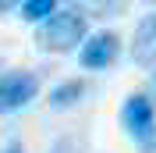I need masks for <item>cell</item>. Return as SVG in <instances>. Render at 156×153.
<instances>
[{
    "label": "cell",
    "instance_id": "obj_1",
    "mask_svg": "<svg viewBox=\"0 0 156 153\" xmlns=\"http://www.w3.org/2000/svg\"><path fill=\"white\" fill-rule=\"evenodd\" d=\"M36 43L50 54H68L75 50L78 43H85V14L78 7H64V11H53L43 29H39Z\"/></svg>",
    "mask_w": 156,
    "mask_h": 153
},
{
    "label": "cell",
    "instance_id": "obj_10",
    "mask_svg": "<svg viewBox=\"0 0 156 153\" xmlns=\"http://www.w3.org/2000/svg\"><path fill=\"white\" fill-rule=\"evenodd\" d=\"M4 153H21V146H18V143H11V146H7Z\"/></svg>",
    "mask_w": 156,
    "mask_h": 153
},
{
    "label": "cell",
    "instance_id": "obj_9",
    "mask_svg": "<svg viewBox=\"0 0 156 153\" xmlns=\"http://www.w3.org/2000/svg\"><path fill=\"white\" fill-rule=\"evenodd\" d=\"M138 146H142V153H156V125H153V132H149V135L138 139Z\"/></svg>",
    "mask_w": 156,
    "mask_h": 153
},
{
    "label": "cell",
    "instance_id": "obj_8",
    "mask_svg": "<svg viewBox=\"0 0 156 153\" xmlns=\"http://www.w3.org/2000/svg\"><path fill=\"white\" fill-rule=\"evenodd\" d=\"M50 153H82V146H78L75 139H57Z\"/></svg>",
    "mask_w": 156,
    "mask_h": 153
},
{
    "label": "cell",
    "instance_id": "obj_11",
    "mask_svg": "<svg viewBox=\"0 0 156 153\" xmlns=\"http://www.w3.org/2000/svg\"><path fill=\"white\" fill-rule=\"evenodd\" d=\"M153 86H156V71H153Z\"/></svg>",
    "mask_w": 156,
    "mask_h": 153
},
{
    "label": "cell",
    "instance_id": "obj_6",
    "mask_svg": "<svg viewBox=\"0 0 156 153\" xmlns=\"http://www.w3.org/2000/svg\"><path fill=\"white\" fill-rule=\"evenodd\" d=\"M82 93H85V82L82 78H71V82H60L53 93H50V107H57V110H64V107L78 103L82 100Z\"/></svg>",
    "mask_w": 156,
    "mask_h": 153
},
{
    "label": "cell",
    "instance_id": "obj_7",
    "mask_svg": "<svg viewBox=\"0 0 156 153\" xmlns=\"http://www.w3.org/2000/svg\"><path fill=\"white\" fill-rule=\"evenodd\" d=\"M53 11H57L53 0H25V4H21V18L25 21H46Z\"/></svg>",
    "mask_w": 156,
    "mask_h": 153
},
{
    "label": "cell",
    "instance_id": "obj_4",
    "mask_svg": "<svg viewBox=\"0 0 156 153\" xmlns=\"http://www.w3.org/2000/svg\"><path fill=\"white\" fill-rule=\"evenodd\" d=\"M117 54H121V39H117V32H96V36H89L85 43H82V64L85 68H107L117 61Z\"/></svg>",
    "mask_w": 156,
    "mask_h": 153
},
{
    "label": "cell",
    "instance_id": "obj_3",
    "mask_svg": "<svg viewBox=\"0 0 156 153\" xmlns=\"http://www.w3.org/2000/svg\"><path fill=\"white\" fill-rule=\"evenodd\" d=\"M121 121H124V128H128V135H131V139H142V135H149V132H153V125H156L153 100H149L146 93H131V96L124 100Z\"/></svg>",
    "mask_w": 156,
    "mask_h": 153
},
{
    "label": "cell",
    "instance_id": "obj_2",
    "mask_svg": "<svg viewBox=\"0 0 156 153\" xmlns=\"http://www.w3.org/2000/svg\"><path fill=\"white\" fill-rule=\"evenodd\" d=\"M39 93V75L32 71H7L0 75V114H14L29 107Z\"/></svg>",
    "mask_w": 156,
    "mask_h": 153
},
{
    "label": "cell",
    "instance_id": "obj_5",
    "mask_svg": "<svg viewBox=\"0 0 156 153\" xmlns=\"http://www.w3.org/2000/svg\"><path fill=\"white\" fill-rule=\"evenodd\" d=\"M131 61L142 68L156 64V11H149L135 29V43H131Z\"/></svg>",
    "mask_w": 156,
    "mask_h": 153
}]
</instances>
